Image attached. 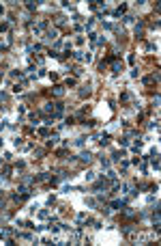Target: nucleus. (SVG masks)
<instances>
[{
    "label": "nucleus",
    "instance_id": "19",
    "mask_svg": "<svg viewBox=\"0 0 161 246\" xmlns=\"http://www.w3.org/2000/svg\"><path fill=\"white\" fill-rule=\"evenodd\" d=\"M86 179H88V181L95 179V173H93V170H88V173H86Z\"/></svg>",
    "mask_w": 161,
    "mask_h": 246
},
{
    "label": "nucleus",
    "instance_id": "8",
    "mask_svg": "<svg viewBox=\"0 0 161 246\" xmlns=\"http://www.w3.org/2000/svg\"><path fill=\"white\" fill-rule=\"evenodd\" d=\"M41 112H52V117H54V104H43V110Z\"/></svg>",
    "mask_w": 161,
    "mask_h": 246
},
{
    "label": "nucleus",
    "instance_id": "1",
    "mask_svg": "<svg viewBox=\"0 0 161 246\" xmlns=\"http://www.w3.org/2000/svg\"><path fill=\"white\" fill-rule=\"evenodd\" d=\"M11 235H13V231H11V229H0V237H2V240H9Z\"/></svg>",
    "mask_w": 161,
    "mask_h": 246
},
{
    "label": "nucleus",
    "instance_id": "28",
    "mask_svg": "<svg viewBox=\"0 0 161 246\" xmlns=\"http://www.w3.org/2000/svg\"><path fill=\"white\" fill-rule=\"evenodd\" d=\"M0 164H2V160H0Z\"/></svg>",
    "mask_w": 161,
    "mask_h": 246
},
{
    "label": "nucleus",
    "instance_id": "21",
    "mask_svg": "<svg viewBox=\"0 0 161 246\" xmlns=\"http://www.w3.org/2000/svg\"><path fill=\"white\" fill-rule=\"evenodd\" d=\"M123 22H125V24H131V22H133V17H131V15H125Z\"/></svg>",
    "mask_w": 161,
    "mask_h": 246
},
{
    "label": "nucleus",
    "instance_id": "4",
    "mask_svg": "<svg viewBox=\"0 0 161 246\" xmlns=\"http://www.w3.org/2000/svg\"><path fill=\"white\" fill-rule=\"evenodd\" d=\"M80 160H82V162H86V164H88L90 160H93V153H90V151H84V153L80 155Z\"/></svg>",
    "mask_w": 161,
    "mask_h": 246
},
{
    "label": "nucleus",
    "instance_id": "3",
    "mask_svg": "<svg viewBox=\"0 0 161 246\" xmlns=\"http://www.w3.org/2000/svg\"><path fill=\"white\" fill-rule=\"evenodd\" d=\"M125 158V151H114V153H112V160H114V162H120Z\"/></svg>",
    "mask_w": 161,
    "mask_h": 246
},
{
    "label": "nucleus",
    "instance_id": "14",
    "mask_svg": "<svg viewBox=\"0 0 161 246\" xmlns=\"http://www.w3.org/2000/svg\"><path fill=\"white\" fill-rule=\"evenodd\" d=\"M105 177H108L110 181H114V179H116V173H114V170H108V173H105Z\"/></svg>",
    "mask_w": 161,
    "mask_h": 246
},
{
    "label": "nucleus",
    "instance_id": "23",
    "mask_svg": "<svg viewBox=\"0 0 161 246\" xmlns=\"http://www.w3.org/2000/svg\"><path fill=\"white\" fill-rule=\"evenodd\" d=\"M152 168H155V170L159 168V160H157V158H152Z\"/></svg>",
    "mask_w": 161,
    "mask_h": 246
},
{
    "label": "nucleus",
    "instance_id": "10",
    "mask_svg": "<svg viewBox=\"0 0 161 246\" xmlns=\"http://www.w3.org/2000/svg\"><path fill=\"white\" fill-rule=\"evenodd\" d=\"M50 177H47V173H41L39 177H34V181H47Z\"/></svg>",
    "mask_w": 161,
    "mask_h": 246
},
{
    "label": "nucleus",
    "instance_id": "26",
    "mask_svg": "<svg viewBox=\"0 0 161 246\" xmlns=\"http://www.w3.org/2000/svg\"><path fill=\"white\" fill-rule=\"evenodd\" d=\"M6 50V45H2V43H0V52H4Z\"/></svg>",
    "mask_w": 161,
    "mask_h": 246
},
{
    "label": "nucleus",
    "instance_id": "27",
    "mask_svg": "<svg viewBox=\"0 0 161 246\" xmlns=\"http://www.w3.org/2000/svg\"><path fill=\"white\" fill-rule=\"evenodd\" d=\"M2 13H4V9H2V4H0V15H2Z\"/></svg>",
    "mask_w": 161,
    "mask_h": 246
},
{
    "label": "nucleus",
    "instance_id": "7",
    "mask_svg": "<svg viewBox=\"0 0 161 246\" xmlns=\"http://www.w3.org/2000/svg\"><path fill=\"white\" fill-rule=\"evenodd\" d=\"M110 207H114V209H120V207H125V201L116 199V201H112V205H110Z\"/></svg>",
    "mask_w": 161,
    "mask_h": 246
},
{
    "label": "nucleus",
    "instance_id": "9",
    "mask_svg": "<svg viewBox=\"0 0 161 246\" xmlns=\"http://www.w3.org/2000/svg\"><path fill=\"white\" fill-rule=\"evenodd\" d=\"M58 140H60V136H58V134H52V136H50V140H47V142H50V145H56Z\"/></svg>",
    "mask_w": 161,
    "mask_h": 246
},
{
    "label": "nucleus",
    "instance_id": "16",
    "mask_svg": "<svg viewBox=\"0 0 161 246\" xmlns=\"http://www.w3.org/2000/svg\"><path fill=\"white\" fill-rule=\"evenodd\" d=\"M120 99H123V101H129V99H131V93H129V91H127V93H123V95H120Z\"/></svg>",
    "mask_w": 161,
    "mask_h": 246
},
{
    "label": "nucleus",
    "instance_id": "18",
    "mask_svg": "<svg viewBox=\"0 0 161 246\" xmlns=\"http://www.w3.org/2000/svg\"><path fill=\"white\" fill-rule=\"evenodd\" d=\"M120 168L127 170V168H129V162H127V160H120Z\"/></svg>",
    "mask_w": 161,
    "mask_h": 246
},
{
    "label": "nucleus",
    "instance_id": "20",
    "mask_svg": "<svg viewBox=\"0 0 161 246\" xmlns=\"http://www.w3.org/2000/svg\"><path fill=\"white\" fill-rule=\"evenodd\" d=\"M127 60H129V65H135V56H133V54H129Z\"/></svg>",
    "mask_w": 161,
    "mask_h": 246
},
{
    "label": "nucleus",
    "instance_id": "17",
    "mask_svg": "<svg viewBox=\"0 0 161 246\" xmlns=\"http://www.w3.org/2000/svg\"><path fill=\"white\" fill-rule=\"evenodd\" d=\"M101 166L103 168H110V160L108 158H101Z\"/></svg>",
    "mask_w": 161,
    "mask_h": 246
},
{
    "label": "nucleus",
    "instance_id": "12",
    "mask_svg": "<svg viewBox=\"0 0 161 246\" xmlns=\"http://www.w3.org/2000/svg\"><path fill=\"white\" fill-rule=\"evenodd\" d=\"M112 69H114V73H120L123 67H120V63H112Z\"/></svg>",
    "mask_w": 161,
    "mask_h": 246
},
{
    "label": "nucleus",
    "instance_id": "5",
    "mask_svg": "<svg viewBox=\"0 0 161 246\" xmlns=\"http://www.w3.org/2000/svg\"><path fill=\"white\" fill-rule=\"evenodd\" d=\"M47 39L56 41V39H58V30H56V28H50V30H47Z\"/></svg>",
    "mask_w": 161,
    "mask_h": 246
},
{
    "label": "nucleus",
    "instance_id": "13",
    "mask_svg": "<svg viewBox=\"0 0 161 246\" xmlns=\"http://www.w3.org/2000/svg\"><path fill=\"white\" fill-rule=\"evenodd\" d=\"M142 30H144V26H142V24L137 22V24H135V35L140 37V35H142Z\"/></svg>",
    "mask_w": 161,
    "mask_h": 246
},
{
    "label": "nucleus",
    "instance_id": "24",
    "mask_svg": "<svg viewBox=\"0 0 161 246\" xmlns=\"http://www.w3.org/2000/svg\"><path fill=\"white\" fill-rule=\"evenodd\" d=\"M75 58H78V60H84V52H75Z\"/></svg>",
    "mask_w": 161,
    "mask_h": 246
},
{
    "label": "nucleus",
    "instance_id": "22",
    "mask_svg": "<svg viewBox=\"0 0 161 246\" xmlns=\"http://www.w3.org/2000/svg\"><path fill=\"white\" fill-rule=\"evenodd\" d=\"M152 80H155V76H146V78H144V82H146V84H150Z\"/></svg>",
    "mask_w": 161,
    "mask_h": 246
},
{
    "label": "nucleus",
    "instance_id": "6",
    "mask_svg": "<svg viewBox=\"0 0 161 246\" xmlns=\"http://www.w3.org/2000/svg\"><path fill=\"white\" fill-rule=\"evenodd\" d=\"M54 95H56V97H62V95H65V86H54Z\"/></svg>",
    "mask_w": 161,
    "mask_h": 246
},
{
    "label": "nucleus",
    "instance_id": "25",
    "mask_svg": "<svg viewBox=\"0 0 161 246\" xmlns=\"http://www.w3.org/2000/svg\"><path fill=\"white\" fill-rule=\"evenodd\" d=\"M6 97H9L6 93H0V101H6Z\"/></svg>",
    "mask_w": 161,
    "mask_h": 246
},
{
    "label": "nucleus",
    "instance_id": "11",
    "mask_svg": "<svg viewBox=\"0 0 161 246\" xmlns=\"http://www.w3.org/2000/svg\"><path fill=\"white\" fill-rule=\"evenodd\" d=\"M86 95H90V88H88V86L80 88V97H86Z\"/></svg>",
    "mask_w": 161,
    "mask_h": 246
},
{
    "label": "nucleus",
    "instance_id": "15",
    "mask_svg": "<svg viewBox=\"0 0 161 246\" xmlns=\"http://www.w3.org/2000/svg\"><path fill=\"white\" fill-rule=\"evenodd\" d=\"M26 6H28V9H30V11H34V9H37V2H32V0H28V2H26Z\"/></svg>",
    "mask_w": 161,
    "mask_h": 246
},
{
    "label": "nucleus",
    "instance_id": "2",
    "mask_svg": "<svg viewBox=\"0 0 161 246\" xmlns=\"http://www.w3.org/2000/svg\"><path fill=\"white\" fill-rule=\"evenodd\" d=\"M125 11H127V4H120L118 9L114 11V17H120V15H125Z\"/></svg>",
    "mask_w": 161,
    "mask_h": 246
}]
</instances>
